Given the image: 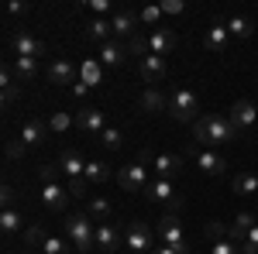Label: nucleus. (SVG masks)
<instances>
[{
    "instance_id": "nucleus-29",
    "label": "nucleus",
    "mask_w": 258,
    "mask_h": 254,
    "mask_svg": "<svg viewBox=\"0 0 258 254\" xmlns=\"http://www.w3.org/2000/svg\"><path fill=\"white\" fill-rule=\"evenodd\" d=\"M100 76H103V65H100V59H90V62H83V69H80V79L93 90V86H100Z\"/></svg>"
},
{
    "instance_id": "nucleus-14",
    "label": "nucleus",
    "mask_w": 258,
    "mask_h": 254,
    "mask_svg": "<svg viewBox=\"0 0 258 254\" xmlns=\"http://www.w3.org/2000/svg\"><path fill=\"white\" fill-rule=\"evenodd\" d=\"M138 76L141 82H162L165 79V59L162 55H145V59H138Z\"/></svg>"
},
{
    "instance_id": "nucleus-12",
    "label": "nucleus",
    "mask_w": 258,
    "mask_h": 254,
    "mask_svg": "<svg viewBox=\"0 0 258 254\" xmlns=\"http://www.w3.org/2000/svg\"><path fill=\"white\" fill-rule=\"evenodd\" d=\"M159 240L165 244V247L186 244V234H182V220H179V213L162 216V223H159Z\"/></svg>"
},
{
    "instance_id": "nucleus-44",
    "label": "nucleus",
    "mask_w": 258,
    "mask_h": 254,
    "mask_svg": "<svg viewBox=\"0 0 258 254\" xmlns=\"http://www.w3.org/2000/svg\"><path fill=\"white\" fill-rule=\"evenodd\" d=\"M0 203H4V210H14V203H18V189H14V186H4V189H0Z\"/></svg>"
},
{
    "instance_id": "nucleus-25",
    "label": "nucleus",
    "mask_w": 258,
    "mask_h": 254,
    "mask_svg": "<svg viewBox=\"0 0 258 254\" xmlns=\"http://www.w3.org/2000/svg\"><path fill=\"white\" fill-rule=\"evenodd\" d=\"M110 35H114V28H110V18H93L90 24H86V38L97 41V45H107V41H110Z\"/></svg>"
},
{
    "instance_id": "nucleus-52",
    "label": "nucleus",
    "mask_w": 258,
    "mask_h": 254,
    "mask_svg": "<svg viewBox=\"0 0 258 254\" xmlns=\"http://www.w3.org/2000/svg\"><path fill=\"white\" fill-rule=\"evenodd\" d=\"M24 254H45V251H41V247H28Z\"/></svg>"
},
{
    "instance_id": "nucleus-40",
    "label": "nucleus",
    "mask_w": 258,
    "mask_h": 254,
    "mask_svg": "<svg viewBox=\"0 0 258 254\" xmlns=\"http://www.w3.org/2000/svg\"><path fill=\"white\" fill-rule=\"evenodd\" d=\"M159 18H162V4L141 7V24H159Z\"/></svg>"
},
{
    "instance_id": "nucleus-16",
    "label": "nucleus",
    "mask_w": 258,
    "mask_h": 254,
    "mask_svg": "<svg viewBox=\"0 0 258 254\" xmlns=\"http://www.w3.org/2000/svg\"><path fill=\"white\" fill-rule=\"evenodd\" d=\"M258 120V110L251 100H234V107H231V124L238 127V131H244V127H255Z\"/></svg>"
},
{
    "instance_id": "nucleus-23",
    "label": "nucleus",
    "mask_w": 258,
    "mask_h": 254,
    "mask_svg": "<svg viewBox=\"0 0 258 254\" xmlns=\"http://www.w3.org/2000/svg\"><path fill=\"white\" fill-rule=\"evenodd\" d=\"M97 247L103 254H114L120 247V230L114 227V223H100L97 227Z\"/></svg>"
},
{
    "instance_id": "nucleus-51",
    "label": "nucleus",
    "mask_w": 258,
    "mask_h": 254,
    "mask_svg": "<svg viewBox=\"0 0 258 254\" xmlns=\"http://www.w3.org/2000/svg\"><path fill=\"white\" fill-rule=\"evenodd\" d=\"M152 254H176V247H165V244H162V247H155Z\"/></svg>"
},
{
    "instance_id": "nucleus-13",
    "label": "nucleus",
    "mask_w": 258,
    "mask_h": 254,
    "mask_svg": "<svg viewBox=\"0 0 258 254\" xmlns=\"http://www.w3.org/2000/svg\"><path fill=\"white\" fill-rule=\"evenodd\" d=\"M11 45H14V52H18L21 59H41V55H48L45 41H38L35 35H28V31H18Z\"/></svg>"
},
{
    "instance_id": "nucleus-45",
    "label": "nucleus",
    "mask_w": 258,
    "mask_h": 254,
    "mask_svg": "<svg viewBox=\"0 0 258 254\" xmlns=\"http://www.w3.org/2000/svg\"><path fill=\"white\" fill-rule=\"evenodd\" d=\"M59 176H62L59 165H41V168H38V179H41V182H55Z\"/></svg>"
},
{
    "instance_id": "nucleus-31",
    "label": "nucleus",
    "mask_w": 258,
    "mask_h": 254,
    "mask_svg": "<svg viewBox=\"0 0 258 254\" xmlns=\"http://www.w3.org/2000/svg\"><path fill=\"white\" fill-rule=\"evenodd\" d=\"M110 210H114V206H110L103 196H93V199H90V206H86V213L93 216V220H107V216H110Z\"/></svg>"
},
{
    "instance_id": "nucleus-2",
    "label": "nucleus",
    "mask_w": 258,
    "mask_h": 254,
    "mask_svg": "<svg viewBox=\"0 0 258 254\" xmlns=\"http://www.w3.org/2000/svg\"><path fill=\"white\" fill-rule=\"evenodd\" d=\"M62 230H66L69 244L80 254H90L97 247V227H93V216L90 213H69L62 220Z\"/></svg>"
},
{
    "instance_id": "nucleus-36",
    "label": "nucleus",
    "mask_w": 258,
    "mask_h": 254,
    "mask_svg": "<svg viewBox=\"0 0 258 254\" xmlns=\"http://www.w3.org/2000/svg\"><path fill=\"white\" fill-rule=\"evenodd\" d=\"M0 86H4V103H14L18 100V82L11 79V69L0 72Z\"/></svg>"
},
{
    "instance_id": "nucleus-22",
    "label": "nucleus",
    "mask_w": 258,
    "mask_h": 254,
    "mask_svg": "<svg viewBox=\"0 0 258 254\" xmlns=\"http://www.w3.org/2000/svg\"><path fill=\"white\" fill-rule=\"evenodd\" d=\"M55 165L62 168V176H66V179H83V172H86V161L80 158V151H62Z\"/></svg>"
},
{
    "instance_id": "nucleus-17",
    "label": "nucleus",
    "mask_w": 258,
    "mask_h": 254,
    "mask_svg": "<svg viewBox=\"0 0 258 254\" xmlns=\"http://www.w3.org/2000/svg\"><path fill=\"white\" fill-rule=\"evenodd\" d=\"M227 38H231L227 21H224V18H214V24H210V31H207L203 45H207L210 52H227Z\"/></svg>"
},
{
    "instance_id": "nucleus-38",
    "label": "nucleus",
    "mask_w": 258,
    "mask_h": 254,
    "mask_svg": "<svg viewBox=\"0 0 258 254\" xmlns=\"http://www.w3.org/2000/svg\"><path fill=\"white\" fill-rule=\"evenodd\" d=\"M41 251L45 254H69V244H66L62 237H45V240H41Z\"/></svg>"
},
{
    "instance_id": "nucleus-49",
    "label": "nucleus",
    "mask_w": 258,
    "mask_h": 254,
    "mask_svg": "<svg viewBox=\"0 0 258 254\" xmlns=\"http://www.w3.org/2000/svg\"><path fill=\"white\" fill-rule=\"evenodd\" d=\"M182 11H186L182 0H165V4H162V14H182Z\"/></svg>"
},
{
    "instance_id": "nucleus-26",
    "label": "nucleus",
    "mask_w": 258,
    "mask_h": 254,
    "mask_svg": "<svg viewBox=\"0 0 258 254\" xmlns=\"http://www.w3.org/2000/svg\"><path fill=\"white\" fill-rule=\"evenodd\" d=\"M231 186H234V193H241V196H258V176L255 172H238V176L231 179Z\"/></svg>"
},
{
    "instance_id": "nucleus-5",
    "label": "nucleus",
    "mask_w": 258,
    "mask_h": 254,
    "mask_svg": "<svg viewBox=\"0 0 258 254\" xmlns=\"http://www.w3.org/2000/svg\"><path fill=\"white\" fill-rule=\"evenodd\" d=\"M117 186L124 193H145L152 182H148V161H131V165H120L117 172Z\"/></svg>"
},
{
    "instance_id": "nucleus-33",
    "label": "nucleus",
    "mask_w": 258,
    "mask_h": 254,
    "mask_svg": "<svg viewBox=\"0 0 258 254\" xmlns=\"http://www.w3.org/2000/svg\"><path fill=\"white\" fill-rule=\"evenodd\" d=\"M69 127H73V114H66V110H55L48 117V131H55V134H66Z\"/></svg>"
},
{
    "instance_id": "nucleus-53",
    "label": "nucleus",
    "mask_w": 258,
    "mask_h": 254,
    "mask_svg": "<svg viewBox=\"0 0 258 254\" xmlns=\"http://www.w3.org/2000/svg\"><path fill=\"white\" fill-rule=\"evenodd\" d=\"M127 254H131V251H127Z\"/></svg>"
},
{
    "instance_id": "nucleus-48",
    "label": "nucleus",
    "mask_w": 258,
    "mask_h": 254,
    "mask_svg": "<svg viewBox=\"0 0 258 254\" xmlns=\"http://www.w3.org/2000/svg\"><path fill=\"white\" fill-rule=\"evenodd\" d=\"M4 11H7V18H18V14L28 11V4H24V0H7V7H4Z\"/></svg>"
},
{
    "instance_id": "nucleus-41",
    "label": "nucleus",
    "mask_w": 258,
    "mask_h": 254,
    "mask_svg": "<svg viewBox=\"0 0 258 254\" xmlns=\"http://www.w3.org/2000/svg\"><path fill=\"white\" fill-rule=\"evenodd\" d=\"M210 254H244V251H241V244H234V240H217L210 247Z\"/></svg>"
},
{
    "instance_id": "nucleus-43",
    "label": "nucleus",
    "mask_w": 258,
    "mask_h": 254,
    "mask_svg": "<svg viewBox=\"0 0 258 254\" xmlns=\"http://www.w3.org/2000/svg\"><path fill=\"white\" fill-rule=\"evenodd\" d=\"M41 240H45V234H41L38 227H28L24 230V247H41Z\"/></svg>"
},
{
    "instance_id": "nucleus-28",
    "label": "nucleus",
    "mask_w": 258,
    "mask_h": 254,
    "mask_svg": "<svg viewBox=\"0 0 258 254\" xmlns=\"http://www.w3.org/2000/svg\"><path fill=\"white\" fill-rule=\"evenodd\" d=\"M0 230H4L7 240L21 234V213L18 210H4V213H0Z\"/></svg>"
},
{
    "instance_id": "nucleus-27",
    "label": "nucleus",
    "mask_w": 258,
    "mask_h": 254,
    "mask_svg": "<svg viewBox=\"0 0 258 254\" xmlns=\"http://www.w3.org/2000/svg\"><path fill=\"white\" fill-rule=\"evenodd\" d=\"M14 76H18V82H31V79L38 76V59H14Z\"/></svg>"
},
{
    "instance_id": "nucleus-7",
    "label": "nucleus",
    "mask_w": 258,
    "mask_h": 254,
    "mask_svg": "<svg viewBox=\"0 0 258 254\" xmlns=\"http://www.w3.org/2000/svg\"><path fill=\"white\" fill-rule=\"evenodd\" d=\"M186 158H193V161H197V168L203 172V176H224V172H227V161H224L217 151H210V148L186 144Z\"/></svg>"
},
{
    "instance_id": "nucleus-1",
    "label": "nucleus",
    "mask_w": 258,
    "mask_h": 254,
    "mask_svg": "<svg viewBox=\"0 0 258 254\" xmlns=\"http://www.w3.org/2000/svg\"><path fill=\"white\" fill-rule=\"evenodd\" d=\"M193 137H197L200 148H217V144H231L234 137H241V131L231 124V117H220V114H207L193 124Z\"/></svg>"
},
{
    "instance_id": "nucleus-24",
    "label": "nucleus",
    "mask_w": 258,
    "mask_h": 254,
    "mask_svg": "<svg viewBox=\"0 0 258 254\" xmlns=\"http://www.w3.org/2000/svg\"><path fill=\"white\" fill-rule=\"evenodd\" d=\"M138 107H141V114H159V110H165V107H169V100H165V93H162L159 86H148V90L141 93Z\"/></svg>"
},
{
    "instance_id": "nucleus-19",
    "label": "nucleus",
    "mask_w": 258,
    "mask_h": 254,
    "mask_svg": "<svg viewBox=\"0 0 258 254\" xmlns=\"http://www.w3.org/2000/svg\"><path fill=\"white\" fill-rule=\"evenodd\" d=\"M69 199H73V196L66 193V186H55V182H45V186H41V203H45L48 210H55V213L66 210Z\"/></svg>"
},
{
    "instance_id": "nucleus-21",
    "label": "nucleus",
    "mask_w": 258,
    "mask_h": 254,
    "mask_svg": "<svg viewBox=\"0 0 258 254\" xmlns=\"http://www.w3.org/2000/svg\"><path fill=\"white\" fill-rule=\"evenodd\" d=\"M255 223H258L255 213H238V216H234V223L227 227V240H234V244H244Z\"/></svg>"
},
{
    "instance_id": "nucleus-18",
    "label": "nucleus",
    "mask_w": 258,
    "mask_h": 254,
    "mask_svg": "<svg viewBox=\"0 0 258 254\" xmlns=\"http://www.w3.org/2000/svg\"><path fill=\"white\" fill-rule=\"evenodd\" d=\"M48 82H55V86H73V82H80V79H76V65L69 59H55L48 65Z\"/></svg>"
},
{
    "instance_id": "nucleus-10",
    "label": "nucleus",
    "mask_w": 258,
    "mask_h": 254,
    "mask_svg": "<svg viewBox=\"0 0 258 254\" xmlns=\"http://www.w3.org/2000/svg\"><path fill=\"white\" fill-rule=\"evenodd\" d=\"M152 165H155V176H159V179L176 182V179L186 172V155H155V158H152Z\"/></svg>"
},
{
    "instance_id": "nucleus-6",
    "label": "nucleus",
    "mask_w": 258,
    "mask_h": 254,
    "mask_svg": "<svg viewBox=\"0 0 258 254\" xmlns=\"http://www.w3.org/2000/svg\"><path fill=\"white\" fill-rule=\"evenodd\" d=\"M124 244L131 254H141V251H155V230L145 223V220H131L127 230H124Z\"/></svg>"
},
{
    "instance_id": "nucleus-39",
    "label": "nucleus",
    "mask_w": 258,
    "mask_h": 254,
    "mask_svg": "<svg viewBox=\"0 0 258 254\" xmlns=\"http://www.w3.org/2000/svg\"><path fill=\"white\" fill-rule=\"evenodd\" d=\"M66 193L76 196V199H80V196H86V193H90V182H86V176H83V179H66Z\"/></svg>"
},
{
    "instance_id": "nucleus-4",
    "label": "nucleus",
    "mask_w": 258,
    "mask_h": 254,
    "mask_svg": "<svg viewBox=\"0 0 258 254\" xmlns=\"http://www.w3.org/2000/svg\"><path fill=\"white\" fill-rule=\"evenodd\" d=\"M145 196L152 199V203H162V206H169V213H179L182 206H186V196L176 189V182H169V179H155L148 189H145Z\"/></svg>"
},
{
    "instance_id": "nucleus-35",
    "label": "nucleus",
    "mask_w": 258,
    "mask_h": 254,
    "mask_svg": "<svg viewBox=\"0 0 258 254\" xmlns=\"http://www.w3.org/2000/svg\"><path fill=\"white\" fill-rule=\"evenodd\" d=\"M203 237H207V240H214V244H217V240H227V227H224L220 220H207Z\"/></svg>"
},
{
    "instance_id": "nucleus-20",
    "label": "nucleus",
    "mask_w": 258,
    "mask_h": 254,
    "mask_svg": "<svg viewBox=\"0 0 258 254\" xmlns=\"http://www.w3.org/2000/svg\"><path fill=\"white\" fill-rule=\"evenodd\" d=\"M48 137V120H38V117H28L24 120V127H21V141L28 144V148H35Z\"/></svg>"
},
{
    "instance_id": "nucleus-30",
    "label": "nucleus",
    "mask_w": 258,
    "mask_h": 254,
    "mask_svg": "<svg viewBox=\"0 0 258 254\" xmlns=\"http://www.w3.org/2000/svg\"><path fill=\"white\" fill-rule=\"evenodd\" d=\"M83 176H86L90 186H100V182H107V179H110V168H107L103 161H86V172H83Z\"/></svg>"
},
{
    "instance_id": "nucleus-37",
    "label": "nucleus",
    "mask_w": 258,
    "mask_h": 254,
    "mask_svg": "<svg viewBox=\"0 0 258 254\" xmlns=\"http://www.w3.org/2000/svg\"><path fill=\"white\" fill-rule=\"evenodd\" d=\"M100 141H103V148H107V151H117L120 144H124V134H120L117 127H107V131L100 134Z\"/></svg>"
},
{
    "instance_id": "nucleus-32",
    "label": "nucleus",
    "mask_w": 258,
    "mask_h": 254,
    "mask_svg": "<svg viewBox=\"0 0 258 254\" xmlns=\"http://www.w3.org/2000/svg\"><path fill=\"white\" fill-rule=\"evenodd\" d=\"M127 52H131V55H138V59H145V55H148V52H152V41H148V35H135V38H127Z\"/></svg>"
},
{
    "instance_id": "nucleus-11",
    "label": "nucleus",
    "mask_w": 258,
    "mask_h": 254,
    "mask_svg": "<svg viewBox=\"0 0 258 254\" xmlns=\"http://www.w3.org/2000/svg\"><path fill=\"white\" fill-rule=\"evenodd\" d=\"M76 124H80V131H86V134H103L110 127L107 124V114L100 107H83L80 114H76Z\"/></svg>"
},
{
    "instance_id": "nucleus-15",
    "label": "nucleus",
    "mask_w": 258,
    "mask_h": 254,
    "mask_svg": "<svg viewBox=\"0 0 258 254\" xmlns=\"http://www.w3.org/2000/svg\"><path fill=\"white\" fill-rule=\"evenodd\" d=\"M148 41H152V55H169V52L179 48V35L172 28H155L148 35Z\"/></svg>"
},
{
    "instance_id": "nucleus-50",
    "label": "nucleus",
    "mask_w": 258,
    "mask_h": 254,
    "mask_svg": "<svg viewBox=\"0 0 258 254\" xmlns=\"http://www.w3.org/2000/svg\"><path fill=\"white\" fill-rule=\"evenodd\" d=\"M86 93H90V86H86L83 79H80V82H73V97H76V100H86Z\"/></svg>"
},
{
    "instance_id": "nucleus-34",
    "label": "nucleus",
    "mask_w": 258,
    "mask_h": 254,
    "mask_svg": "<svg viewBox=\"0 0 258 254\" xmlns=\"http://www.w3.org/2000/svg\"><path fill=\"white\" fill-rule=\"evenodd\" d=\"M227 31L238 35V38H248L255 28H251V21H248V18H227Z\"/></svg>"
},
{
    "instance_id": "nucleus-8",
    "label": "nucleus",
    "mask_w": 258,
    "mask_h": 254,
    "mask_svg": "<svg viewBox=\"0 0 258 254\" xmlns=\"http://www.w3.org/2000/svg\"><path fill=\"white\" fill-rule=\"evenodd\" d=\"M138 24H141V11H131V7H120V4H117V11L110 14V28H114V35L124 38V41L138 35Z\"/></svg>"
},
{
    "instance_id": "nucleus-3",
    "label": "nucleus",
    "mask_w": 258,
    "mask_h": 254,
    "mask_svg": "<svg viewBox=\"0 0 258 254\" xmlns=\"http://www.w3.org/2000/svg\"><path fill=\"white\" fill-rule=\"evenodd\" d=\"M169 114H172V120H179V124H197L200 120V97L193 90H176V93L169 97Z\"/></svg>"
},
{
    "instance_id": "nucleus-9",
    "label": "nucleus",
    "mask_w": 258,
    "mask_h": 254,
    "mask_svg": "<svg viewBox=\"0 0 258 254\" xmlns=\"http://www.w3.org/2000/svg\"><path fill=\"white\" fill-rule=\"evenodd\" d=\"M127 55H131V52H127V41H107V45H100V65H103V69H120V65H127Z\"/></svg>"
},
{
    "instance_id": "nucleus-47",
    "label": "nucleus",
    "mask_w": 258,
    "mask_h": 254,
    "mask_svg": "<svg viewBox=\"0 0 258 254\" xmlns=\"http://www.w3.org/2000/svg\"><path fill=\"white\" fill-rule=\"evenodd\" d=\"M24 151H28L24 141H7V158H24Z\"/></svg>"
},
{
    "instance_id": "nucleus-46",
    "label": "nucleus",
    "mask_w": 258,
    "mask_h": 254,
    "mask_svg": "<svg viewBox=\"0 0 258 254\" xmlns=\"http://www.w3.org/2000/svg\"><path fill=\"white\" fill-rule=\"evenodd\" d=\"M241 251L244 254H258V223L251 227V234H248V240L241 244Z\"/></svg>"
},
{
    "instance_id": "nucleus-42",
    "label": "nucleus",
    "mask_w": 258,
    "mask_h": 254,
    "mask_svg": "<svg viewBox=\"0 0 258 254\" xmlns=\"http://www.w3.org/2000/svg\"><path fill=\"white\" fill-rule=\"evenodd\" d=\"M90 11L103 18V14H114V11H117V4H114V0H90Z\"/></svg>"
}]
</instances>
